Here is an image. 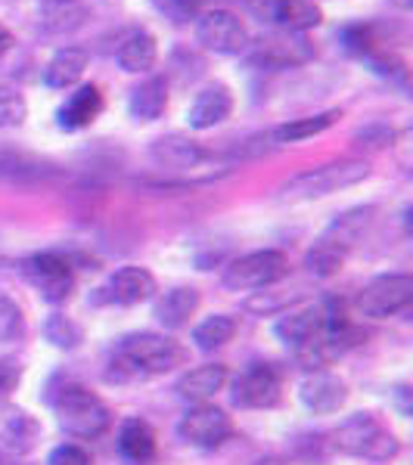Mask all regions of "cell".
I'll use <instances>...</instances> for the list:
<instances>
[{"instance_id":"1","label":"cell","mask_w":413,"mask_h":465,"mask_svg":"<svg viewBox=\"0 0 413 465\" xmlns=\"http://www.w3.org/2000/svg\"><path fill=\"white\" fill-rule=\"evenodd\" d=\"M186 363V348L171 335L134 332L118 341L112 354V379H149L165 376Z\"/></svg>"},{"instance_id":"2","label":"cell","mask_w":413,"mask_h":465,"mask_svg":"<svg viewBox=\"0 0 413 465\" xmlns=\"http://www.w3.org/2000/svg\"><path fill=\"white\" fill-rule=\"evenodd\" d=\"M370 177V164L360 159H342V162H329L320 168H307L302 174L289 177L280 186L277 199L280 202H311V199H324L329 193H339L345 186H355L360 180Z\"/></svg>"},{"instance_id":"3","label":"cell","mask_w":413,"mask_h":465,"mask_svg":"<svg viewBox=\"0 0 413 465\" xmlns=\"http://www.w3.org/2000/svg\"><path fill=\"white\" fill-rule=\"evenodd\" d=\"M333 444L345 456H358L367 462H388L398 456V440L395 434L379 422L373 412H355L329 434Z\"/></svg>"},{"instance_id":"4","label":"cell","mask_w":413,"mask_h":465,"mask_svg":"<svg viewBox=\"0 0 413 465\" xmlns=\"http://www.w3.org/2000/svg\"><path fill=\"white\" fill-rule=\"evenodd\" d=\"M59 429L78 440H96L109 431L112 412L94 391L81 385H65L54 401Z\"/></svg>"},{"instance_id":"5","label":"cell","mask_w":413,"mask_h":465,"mask_svg":"<svg viewBox=\"0 0 413 465\" xmlns=\"http://www.w3.org/2000/svg\"><path fill=\"white\" fill-rule=\"evenodd\" d=\"M289 276V258L277 249L252 252L243 258L230 261L224 270V286L230 292H261L277 286L280 280Z\"/></svg>"},{"instance_id":"6","label":"cell","mask_w":413,"mask_h":465,"mask_svg":"<svg viewBox=\"0 0 413 465\" xmlns=\"http://www.w3.org/2000/svg\"><path fill=\"white\" fill-rule=\"evenodd\" d=\"M196 41L208 54L217 56H239L249 50L252 37L246 22L230 10H208L196 19Z\"/></svg>"},{"instance_id":"7","label":"cell","mask_w":413,"mask_h":465,"mask_svg":"<svg viewBox=\"0 0 413 465\" xmlns=\"http://www.w3.org/2000/svg\"><path fill=\"white\" fill-rule=\"evenodd\" d=\"M413 302V276L410 273H386L377 276L364 292L358 295V311L370 320H386L395 313L408 311Z\"/></svg>"},{"instance_id":"8","label":"cell","mask_w":413,"mask_h":465,"mask_svg":"<svg viewBox=\"0 0 413 465\" xmlns=\"http://www.w3.org/2000/svg\"><path fill=\"white\" fill-rule=\"evenodd\" d=\"M25 280L41 292L44 302L50 304H63L65 298L72 295L75 289V273H72V264L69 258L56 252H41V254H32L25 261Z\"/></svg>"},{"instance_id":"9","label":"cell","mask_w":413,"mask_h":465,"mask_svg":"<svg viewBox=\"0 0 413 465\" xmlns=\"http://www.w3.org/2000/svg\"><path fill=\"white\" fill-rule=\"evenodd\" d=\"M283 401V376L274 363H255L234 381V403L243 410H274Z\"/></svg>"},{"instance_id":"10","label":"cell","mask_w":413,"mask_h":465,"mask_svg":"<svg viewBox=\"0 0 413 465\" xmlns=\"http://www.w3.org/2000/svg\"><path fill=\"white\" fill-rule=\"evenodd\" d=\"M177 434L190 447L215 450V447H221L224 440H230V434H234V422H230V416L221 407L199 403V407H193L177 422Z\"/></svg>"},{"instance_id":"11","label":"cell","mask_w":413,"mask_h":465,"mask_svg":"<svg viewBox=\"0 0 413 465\" xmlns=\"http://www.w3.org/2000/svg\"><path fill=\"white\" fill-rule=\"evenodd\" d=\"M249 63L261 65V69H289V65H302L314 56V47L305 41L302 35L280 32L265 35L258 44H249Z\"/></svg>"},{"instance_id":"12","label":"cell","mask_w":413,"mask_h":465,"mask_svg":"<svg viewBox=\"0 0 413 465\" xmlns=\"http://www.w3.org/2000/svg\"><path fill=\"white\" fill-rule=\"evenodd\" d=\"M298 397H302V403L311 412L327 416V412H336L348 401V385H345L336 372L314 370V372H307L302 379V385H298Z\"/></svg>"},{"instance_id":"13","label":"cell","mask_w":413,"mask_h":465,"mask_svg":"<svg viewBox=\"0 0 413 465\" xmlns=\"http://www.w3.org/2000/svg\"><path fill=\"white\" fill-rule=\"evenodd\" d=\"M261 16L274 22L280 32H292V35H305L324 22L320 6L311 4V0H265Z\"/></svg>"},{"instance_id":"14","label":"cell","mask_w":413,"mask_h":465,"mask_svg":"<svg viewBox=\"0 0 413 465\" xmlns=\"http://www.w3.org/2000/svg\"><path fill=\"white\" fill-rule=\"evenodd\" d=\"M234 112V94L227 84H208L206 90H199L196 100L186 109V124L193 131H208V127L221 124L230 118Z\"/></svg>"},{"instance_id":"15","label":"cell","mask_w":413,"mask_h":465,"mask_svg":"<svg viewBox=\"0 0 413 465\" xmlns=\"http://www.w3.org/2000/svg\"><path fill=\"white\" fill-rule=\"evenodd\" d=\"M103 112V94L96 84H81L69 100L56 109V127L59 131H85L100 118Z\"/></svg>"},{"instance_id":"16","label":"cell","mask_w":413,"mask_h":465,"mask_svg":"<svg viewBox=\"0 0 413 465\" xmlns=\"http://www.w3.org/2000/svg\"><path fill=\"white\" fill-rule=\"evenodd\" d=\"M153 159L162 164V168L171 171H196L202 164H208L215 159V153H208L206 146H199L196 140H186L180 134H171V137H162L153 143Z\"/></svg>"},{"instance_id":"17","label":"cell","mask_w":413,"mask_h":465,"mask_svg":"<svg viewBox=\"0 0 413 465\" xmlns=\"http://www.w3.org/2000/svg\"><path fill=\"white\" fill-rule=\"evenodd\" d=\"M109 298L116 304H125V307H134V304H144L149 298L156 295V280L146 267H137V264H127V267H118L116 273L109 276Z\"/></svg>"},{"instance_id":"18","label":"cell","mask_w":413,"mask_h":465,"mask_svg":"<svg viewBox=\"0 0 413 465\" xmlns=\"http://www.w3.org/2000/svg\"><path fill=\"white\" fill-rule=\"evenodd\" d=\"M90 0H41V28L47 35L78 32L90 19Z\"/></svg>"},{"instance_id":"19","label":"cell","mask_w":413,"mask_h":465,"mask_svg":"<svg viewBox=\"0 0 413 465\" xmlns=\"http://www.w3.org/2000/svg\"><path fill=\"white\" fill-rule=\"evenodd\" d=\"M90 63V54L81 47H59L54 56L47 59V65H44V84L50 90H69L81 81V74H85Z\"/></svg>"},{"instance_id":"20","label":"cell","mask_w":413,"mask_h":465,"mask_svg":"<svg viewBox=\"0 0 413 465\" xmlns=\"http://www.w3.org/2000/svg\"><path fill=\"white\" fill-rule=\"evenodd\" d=\"M324 311L320 307H307V311H298V313H287L274 322V335L280 339L283 344H289L292 351H302L307 341H314L324 329Z\"/></svg>"},{"instance_id":"21","label":"cell","mask_w":413,"mask_h":465,"mask_svg":"<svg viewBox=\"0 0 413 465\" xmlns=\"http://www.w3.org/2000/svg\"><path fill=\"white\" fill-rule=\"evenodd\" d=\"M168 109V81L162 74H153V78L140 81L137 87L127 96V112L137 122H159Z\"/></svg>"},{"instance_id":"22","label":"cell","mask_w":413,"mask_h":465,"mask_svg":"<svg viewBox=\"0 0 413 465\" xmlns=\"http://www.w3.org/2000/svg\"><path fill=\"white\" fill-rule=\"evenodd\" d=\"M224 385H227V366L206 363V366H196V370L184 372V376L177 379L175 391L184 397V401L206 403L208 397H215Z\"/></svg>"},{"instance_id":"23","label":"cell","mask_w":413,"mask_h":465,"mask_svg":"<svg viewBox=\"0 0 413 465\" xmlns=\"http://www.w3.org/2000/svg\"><path fill=\"white\" fill-rule=\"evenodd\" d=\"M118 450L134 465L156 462V453H159L156 431L149 429V422H144V419H125L122 429H118Z\"/></svg>"},{"instance_id":"24","label":"cell","mask_w":413,"mask_h":465,"mask_svg":"<svg viewBox=\"0 0 413 465\" xmlns=\"http://www.w3.org/2000/svg\"><path fill=\"white\" fill-rule=\"evenodd\" d=\"M339 118H342L339 109H327V112H317V115H307V118H292V122L274 127V131L267 134V143L270 146L302 143V140H307V137H317V134H324L327 127H333Z\"/></svg>"},{"instance_id":"25","label":"cell","mask_w":413,"mask_h":465,"mask_svg":"<svg viewBox=\"0 0 413 465\" xmlns=\"http://www.w3.org/2000/svg\"><path fill=\"white\" fill-rule=\"evenodd\" d=\"M118 65H122L125 72L131 74H144L156 65V59H159V44H156V37L146 32V28H137V32H131L122 41V47H118Z\"/></svg>"},{"instance_id":"26","label":"cell","mask_w":413,"mask_h":465,"mask_svg":"<svg viewBox=\"0 0 413 465\" xmlns=\"http://www.w3.org/2000/svg\"><path fill=\"white\" fill-rule=\"evenodd\" d=\"M199 307V292L196 289H171L165 292V295L156 302L153 307V317L162 322L165 329H184L186 322H190V317L196 313Z\"/></svg>"},{"instance_id":"27","label":"cell","mask_w":413,"mask_h":465,"mask_svg":"<svg viewBox=\"0 0 413 465\" xmlns=\"http://www.w3.org/2000/svg\"><path fill=\"white\" fill-rule=\"evenodd\" d=\"M237 335V320L227 317V313H215V317H206L193 329V341H196L199 351H215L224 348L227 341H234Z\"/></svg>"},{"instance_id":"28","label":"cell","mask_w":413,"mask_h":465,"mask_svg":"<svg viewBox=\"0 0 413 465\" xmlns=\"http://www.w3.org/2000/svg\"><path fill=\"white\" fill-rule=\"evenodd\" d=\"M373 214H377V208H355V212H345L339 221H333V227H329L324 236L333 239V242H339L342 249L351 252V245L360 239V232H364L367 227H370Z\"/></svg>"},{"instance_id":"29","label":"cell","mask_w":413,"mask_h":465,"mask_svg":"<svg viewBox=\"0 0 413 465\" xmlns=\"http://www.w3.org/2000/svg\"><path fill=\"white\" fill-rule=\"evenodd\" d=\"M345 258H348V249H342V245L333 242V239L320 236L317 242H314V249L307 252L305 267L311 270L314 276H333L342 270Z\"/></svg>"},{"instance_id":"30","label":"cell","mask_w":413,"mask_h":465,"mask_svg":"<svg viewBox=\"0 0 413 465\" xmlns=\"http://www.w3.org/2000/svg\"><path fill=\"white\" fill-rule=\"evenodd\" d=\"M44 335H47V341L54 344L59 351H72L81 344V326L78 322H72L65 313H50L47 320H44Z\"/></svg>"},{"instance_id":"31","label":"cell","mask_w":413,"mask_h":465,"mask_svg":"<svg viewBox=\"0 0 413 465\" xmlns=\"http://www.w3.org/2000/svg\"><path fill=\"white\" fill-rule=\"evenodd\" d=\"M28 118V103L16 87L0 84V131H10V127H22Z\"/></svg>"},{"instance_id":"32","label":"cell","mask_w":413,"mask_h":465,"mask_svg":"<svg viewBox=\"0 0 413 465\" xmlns=\"http://www.w3.org/2000/svg\"><path fill=\"white\" fill-rule=\"evenodd\" d=\"M25 335V317L22 307L10 295H0V344L19 341Z\"/></svg>"},{"instance_id":"33","label":"cell","mask_w":413,"mask_h":465,"mask_svg":"<svg viewBox=\"0 0 413 465\" xmlns=\"http://www.w3.org/2000/svg\"><path fill=\"white\" fill-rule=\"evenodd\" d=\"M305 292H292V295H277V292H255L252 298H246V311L249 313H258V317H267V313H277V311H287L289 304L302 302Z\"/></svg>"},{"instance_id":"34","label":"cell","mask_w":413,"mask_h":465,"mask_svg":"<svg viewBox=\"0 0 413 465\" xmlns=\"http://www.w3.org/2000/svg\"><path fill=\"white\" fill-rule=\"evenodd\" d=\"M35 434H37V425L25 416V412H19V410L10 412V422H6V440H10L19 453H25V450L35 444Z\"/></svg>"},{"instance_id":"35","label":"cell","mask_w":413,"mask_h":465,"mask_svg":"<svg viewBox=\"0 0 413 465\" xmlns=\"http://www.w3.org/2000/svg\"><path fill=\"white\" fill-rule=\"evenodd\" d=\"M342 41L351 54H360V56H370L373 47H377V35H373V25H348L342 32Z\"/></svg>"},{"instance_id":"36","label":"cell","mask_w":413,"mask_h":465,"mask_svg":"<svg viewBox=\"0 0 413 465\" xmlns=\"http://www.w3.org/2000/svg\"><path fill=\"white\" fill-rule=\"evenodd\" d=\"M47 465H90V456L78 444H63L50 453Z\"/></svg>"},{"instance_id":"37","label":"cell","mask_w":413,"mask_h":465,"mask_svg":"<svg viewBox=\"0 0 413 465\" xmlns=\"http://www.w3.org/2000/svg\"><path fill=\"white\" fill-rule=\"evenodd\" d=\"M358 140H367V146H392L395 131L392 127H367V131H358Z\"/></svg>"},{"instance_id":"38","label":"cell","mask_w":413,"mask_h":465,"mask_svg":"<svg viewBox=\"0 0 413 465\" xmlns=\"http://www.w3.org/2000/svg\"><path fill=\"white\" fill-rule=\"evenodd\" d=\"M16 385H19V370L10 360H0V397H6Z\"/></svg>"},{"instance_id":"39","label":"cell","mask_w":413,"mask_h":465,"mask_svg":"<svg viewBox=\"0 0 413 465\" xmlns=\"http://www.w3.org/2000/svg\"><path fill=\"white\" fill-rule=\"evenodd\" d=\"M13 44H16V41H13V32L4 25V22H0V56H4V54H10V50H13Z\"/></svg>"},{"instance_id":"40","label":"cell","mask_w":413,"mask_h":465,"mask_svg":"<svg viewBox=\"0 0 413 465\" xmlns=\"http://www.w3.org/2000/svg\"><path fill=\"white\" fill-rule=\"evenodd\" d=\"M255 465H283V460H277V456H267V460H258Z\"/></svg>"}]
</instances>
